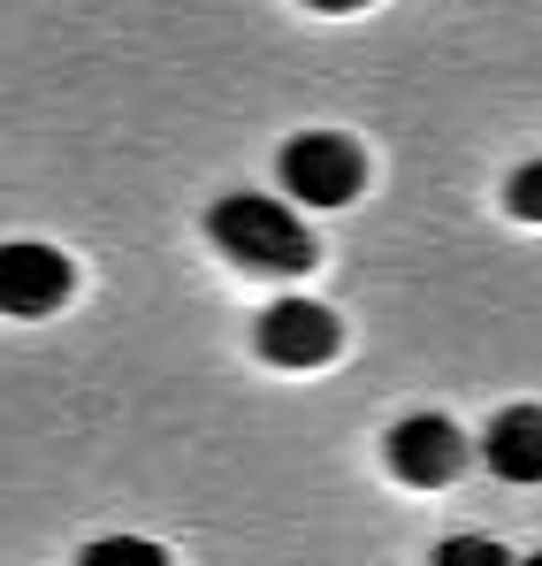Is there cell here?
<instances>
[{
	"mask_svg": "<svg viewBox=\"0 0 542 566\" xmlns=\"http://www.w3.org/2000/svg\"><path fill=\"white\" fill-rule=\"evenodd\" d=\"M206 238H214L237 269H253V276H306L313 253H321L313 230L298 222V199H268V191H230V199H214Z\"/></svg>",
	"mask_w": 542,
	"mask_h": 566,
	"instance_id": "1",
	"label": "cell"
},
{
	"mask_svg": "<svg viewBox=\"0 0 542 566\" xmlns=\"http://www.w3.org/2000/svg\"><path fill=\"white\" fill-rule=\"evenodd\" d=\"M275 185L283 199H298V207H352L366 185V161L352 138H337V130H306V138H290L283 154H275Z\"/></svg>",
	"mask_w": 542,
	"mask_h": 566,
	"instance_id": "2",
	"label": "cell"
},
{
	"mask_svg": "<svg viewBox=\"0 0 542 566\" xmlns=\"http://www.w3.org/2000/svg\"><path fill=\"white\" fill-rule=\"evenodd\" d=\"M337 345H344V322L329 306H313V298H275L261 314V353L275 368H329Z\"/></svg>",
	"mask_w": 542,
	"mask_h": 566,
	"instance_id": "3",
	"label": "cell"
},
{
	"mask_svg": "<svg viewBox=\"0 0 542 566\" xmlns=\"http://www.w3.org/2000/svg\"><path fill=\"white\" fill-rule=\"evenodd\" d=\"M390 468H397V482H413V490H444L466 468V429H458L451 413H405L390 429Z\"/></svg>",
	"mask_w": 542,
	"mask_h": 566,
	"instance_id": "4",
	"label": "cell"
},
{
	"mask_svg": "<svg viewBox=\"0 0 542 566\" xmlns=\"http://www.w3.org/2000/svg\"><path fill=\"white\" fill-rule=\"evenodd\" d=\"M70 261L54 253V245H39V238H15L8 245V261H0V306L15 314V322H39V314H54L62 298H70Z\"/></svg>",
	"mask_w": 542,
	"mask_h": 566,
	"instance_id": "5",
	"label": "cell"
},
{
	"mask_svg": "<svg viewBox=\"0 0 542 566\" xmlns=\"http://www.w3.org/2000/svg\"><path fill=\"white\" fill-rule=\"evenodd\" d=\"M481 460L497 482H542V406H504L481 429Z\"/></svg>",
	"mask_w": 542,
	"mask_h": 566,
	"instance_id": "6",
	"label": "cell"
},
{
	"mask_svg": "<svg viewBox=\"0 0 542 566\" xmlns=\"http://www.w3.org/2000/svg\"><path fill=\"white\" fill-rule=\"evenodd\" d=\"M77 566H169L161 544H146V536H99L77 552Z\"/></svg>",
	"mask_w": 542,
	"mask_h": 566,
	"instance_id": "7",
	"label": "cell"
},
{
	"mask_svg": "<svg viewBox=\"0 0 542 566\" xmlns=\"http://www.w3.org/2000/svg\"><path fill=\"white\" fill-rule=\"evenodd\" d=\"M428 566H520L497 536H451V544H436V559Z\"/></svg>",
	"mask_w": 542,
	"mask_h": 566,
	"instance_id": "8",
	"label": "cell"
},
{
	"mask_svg": "<svg viewBox=\"0 0 542 566\" xmlns=\"http://www.w3.org/2000/svg\"><path fill=\"white\" fill-rule=\"evenodd\" d=\"M504 207H512L520 222H535V230H542V161H520V169H512V185H504Z\"/></svg>",
	"mask_w": 542,
	"mask_h": 566,
	"instance_id": "9",
	"label": "cell"
},
{
	"mask_svg": "<svg viewBox=\"0 0 542 566\" xmlns=\"http://www.w3.org/2000/svg\"><path fill=\"white\" fill-rule=\"evenodd\" d=\"M306 8H321V15H352V8H366V0H306Z\"/></svg>",
	"mask_w": 542,
	"mask_h": 566,
	"instance_id": "10",
	"label": "cell"
},
{
	"mask_svg": "<svg viewBox=\"0 0 542 566\" xmlns=\"http://www.w3.org/2000/svg\"><path fill=\"white\" fill-rule=\"evenodd\" d=\"M520 566H542V552H528V559H520Z\"/></svg>",
	"mask_w": 542,
	"mask_h": 566,
	"instance_id": "11",
	"label": "cell"
}]
</instances>
